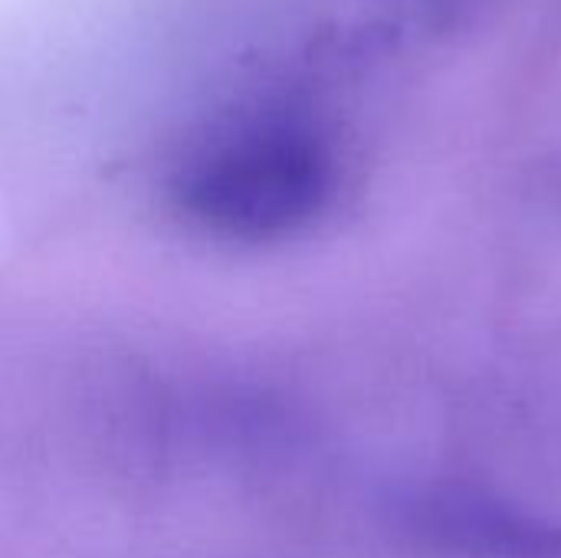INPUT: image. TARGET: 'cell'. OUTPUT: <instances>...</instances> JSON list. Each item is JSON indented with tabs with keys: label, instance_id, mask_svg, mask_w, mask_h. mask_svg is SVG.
I'll list each match as a JSON object with an SVG mask.
<instances>
[{
	"label": "cell",
	"instance_id": "obj_1",
	"mask_svg": "<svg viewBox=\"0 0 561 558\" xmlns=\"http://www.w3.org/2000/svg\"><path fill=\"white\" fill-rule=\"evenodd\" d=\"M335 184V148L319 122L293 105H263L217 122L181 158L171 194L207 234L270 243L319 220Z\"/></svg>",
	"mask_w": 561,
	"mask_h": 558
},
{
	"label": "cell",
	"instance_id": "obj_2",
	"mask_svg": "<svg viewBox=\"0 0 561 558\" xmlns=\"http://www.w3.org/2000/svg\"><path fill=\"white\" fill-rule=\"evenodd\" d=\"M394 526L427 558H561L559 520L470 483L408 490Z\"/></svg>",
	"mask_w": 561,
	"mask_h": 558
}]
</instances>
